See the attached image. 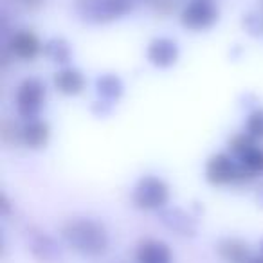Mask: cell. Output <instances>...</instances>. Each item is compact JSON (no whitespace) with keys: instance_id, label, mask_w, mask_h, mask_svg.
Instances as JSON below:
<instances>
[{"instance_id":"18","label":"cell","mask_w":263,"mask_h":263,"mask_svg":"<svg viewBox=\"0 0 263 263\" xmlns=\"http://www.w3.org/2000/svg\"><path fill=\"white\" fill-rule=\"evenodd\" d=\"M240 166L245 170V172L251 173L254 179L258 175H261V173H263V148L256 144V146L251 148L247 154L241 155V157H240Z\"/></svg>"},{"instance_id":"17","label":"cell","mask_w":263,"mask_h":263,"mask_svg":"<svg viewBox=\"0 0 263 263\" xmlns=\"http://www.w3.org/2000/svg\"><path fill=\"white\" fill-rule=\"evenodd\" d=\"M0 141L4 146H16L22 143V126L16 124V121L4 117L0 121Z\"/></svg>"},{"instance_id":"7","label":"cell","mask_w":263,"mask_h":263,"mask_svg":"<svg viewBox=\"0 0 263 263\" xmlns=\"http://www.w3.org/2000/svg\"><path fill=\"white\" fill-rule=\"evenodd\" d=\"M180 49L179 44L172 38H154L146 49V58L157 69H168L179 62Z\"/></svg>"},{"instance_id":"27","label":"cell","mask_w":263,"mask_h":263,"mask_svg":"<svg viewBox=\"0 0 263 263\" xmlns=\"http://www.w3.org/2000/svg\"><path fill=\"white\" fill-rule=\"evenodd\" d=\"M134 2H136V0H134Z\"/></svg>"},{"instance_id":"2","label":"cell","mask_w":263,"mask_h":263,"mask_svg":"<svg viewBox=\"0 0 263 263\" xmlns=\"http://www.w3.org/2000/svg\"><path fill=\"white\" fill-rule=\"evenodd\" d=\"M74 8L83 22L108 24L128 15L134 0H76Z\"/></svg>"},{"instance_id":"9","label":"cell","mask_w":263,"mask_h":263,"mask_svg":"<svg viewBox=\"0 0 263 263\" xmlns=\"http://www.w3.org/2000/svg\"><path fill=\"white\" fill-rule=\"evenodd\" d=\"M8 49L15 58L24 60V62H31V60H34L44 51V45H42L40 38L33 31L20 29L9 38Z\"/></svg>"},{"instance_id":"12","label":"cell","mask_w":263,"mask_h":263,"mask_svg":"<svg viewBox=\"0 0 263 263\" xmlns=\"http://www.w3.org/2000/svg\"><path fill=\"white\" fill-rule=\"evenodd\" d=\"M216 254L223 263H247L251 256V247L241 238H223L216 243Z\"/></svg>"},{"instance_id":"6","label":"cell","mask_w":263,"mask_h":263,"mask_svg":"<svg viewBox=\"0 0 263 263\" xmlns=\"http://www.w3.org/2000/svg\"><path fill=\"white\" fill-rule=\"evenodd\" d=\"M205 180L211 186H229L240 184L241 168L229 154H215L205 162Z\"/></svg>"},{"instance_id":"21","label":"cell","mask_w":263,"mask_h":263,"mask_svg":"<svg viewBox=\"0 0 263 263\" xmlns=\"http://www.w3.org/2000/svg\"><path fill=\"white\" fill-rule=\"evenodd\" d=\"M152 11L159 16H170L177 8H179V0H148Z\"/></svg>"},{"instance_id":"22","label":"cell","mask_w":263,"mask_h":263,"mask_svg":"<svg viewBox=\"0 0 263 263\" xmlns=\"http://www.w3.org/2000/svg\"><path fill=\"white\" fill-rule=\"evenodd\" d=\"M110 110H112V106H110V101H98L94 106H92V112L96 114V116H99V117H105V116H108L110 114Z\"/></svg>"},{"instance_id":"11","label":"cell","mask_w":263,"mask_h":263,"mask_svg":"<svg viewBox=\"0 0 263 263\" xmlns=\"http://www.w3.org/2000/svg\"><path fill=\"white\" fill-rule=\"evenodd\" d=\"M137 263H172V249L161 240L148 238L143 240L136 249Z\"/></svg>"},{"instance_id":"1","label":"cell","mask_w":263,"mask_h":263,"mask_svg":"<svg viewBox=\"0 0 263 263\" xmlns=\"http://www.w3.org/2000/svg\"><path fill=\"white\" fill-rule=\"evenodd\" d=\"M62 238L67 247L85 258H99L108 251L110 245L105 226L94 218H72L65 222Z\"/></svg>"},{"instance_id":"26","label":"cell","mask_w":263,"mask_h":263,"mask_svg":"<svg viewBox=\"0 0 263 263\" xmlns=\"http://www.w3.org/2000/svg\"><path fill=\"white\" fill-rule=\"evenodd\" d=\"M259 247H261V254H263V240H261V243H259Z\"/></svg>"},{"instance_id":"25","label":"cell","mask_w":263,"mask_h":263,"mask_svg":"<svg viewBox=\"0 0 263 263\" xmlns=\"http://www.w3.org/2000/svg\"><path fill=\"white\" fill-rule=\"evenodd\" d=\"M258 202H259V205H263V186L259 187V191H258Z\"/></svg>"},{"instance_id":"4","label":"cell","mask_w":263,"mask_h":263,"mask_svg":"<svg viewBox=\"0 0 263 263\" xmlns=\"http://www.w3.org/2000/svg\"><path fill=\"white\" fill-rule=\"evenodd\" d=\"M16 112L22 119H36L45 103V85L38 78H26L16 90Z\"/></svg>"},{"instance_id":"5","label":"cell","mask_w":263,"mask_h":263,"mask_svg":"<svg viewBox=\"0 0 263 263\" xmlns=\"http://www.w3.org/2000/svg\"><path fill=\"white\" fill-rule=\"evenodd\" d=\"M218 18L220 11L211 0H191L180 11V24L195 33L211 29Z\"/></svg>"},{"instance_id":"20","label":"cell","mask_w":263,"mask_h":263,"mask_svg":"<svg viewBox=\"0 0 263 263\" xmlns=\"http://www.w3.org/2000/svg\"><path fill=\"white\" fill-rule=\"evenodd\" d=\"M245 132L256 141H263V108H256L245 121Z\"/></svg>"},{"instance_id":"10","label":"cell","mask_w":263,"mask_h":263,"mask_svg":"<svg viewBox=\"0 0 263 263\" xmlns=\"http://www.w3.org/2000/svg\"><path fill=\"white\" fill-rule=\"evenodd\" d=\"M27 245L33 256L40 261H54L62 256V249L54 241V238L49 236L45 231L27 229Z\"/></svg>"},{"instance_id":"8","label":"cell","mask_w":263,"mask_h":263,"mask_svg":"<svg viewBox=\"0 0 263 263\" xmlns=\"http://www.w3.org/2000/svg\"><path fill=\"white\" fill-rule=\"evenodd\" d=\"M159 220H161V223L166 229L179 234V236L191 238L197 234V229H198L197 218L180 208H168V205H166L164 209L159 211Z\"/></svg>"},{"instance_id":"13","label":"cell","mask_w":263,"mask_h":263,"mask_svg":"<svg viewBox=\"0 0 263 263\" xmlns=\"http://www.w3.org/2000/svg\"><path fill=\"white\" fill-rule=\"evenodd\" d=\"M51 137V128L44 119L26 121L22 126V144L29 150H42L47 146Z\"/></svg>"},{"instance_id":"14","label":"cell","mask_w":263,"mask_h":263,"mask_svg":"<svg viewBox=\"0 0 263 263\" xmlns=\"http://www.w3.org/2000/svg\"><path fill=\"white\" fill-rule=\"evenodd\" d=\"M54 88L63 96H78L83 92L85 88V76L81 70L74 69V67H65V69L58 70L52 78Z\"/></svg>"},{"instance_id":"16","label":"cell","mask_w":263,"mask_h":263,"mask_svg":"<svg viewBox=\"0 0 263 263\" xmlns=\"http://www.w3.org/2000/svg\"><path fill=\"white\" fill-rule=\"evenodd\" d=\"M44 54L51 62L65 65L72 58V49H70L69 42L63 40V38H51L44 44Z\"/></svg>"},{"instance_id":"19","label":"cell","mask_w":263,"mask_h":263,"mask_svg":"<svg viewBox=\"0 0 263 263\" xmlns=\"http://www.w3.org/2000/svg\"><path fill=\"white\" fill-rule=\"evenodd\" d=\"M256 143H258V141H256L254 137L249 136L247 132H240V134H234V136L229 137V141H227V148H229V152L234 155V157L240 159L241 155L247 154L251 148H254Z\"/></svg>"},{"instance_id":"15","label":"cell","mask_w":263,"mask_h":263,"mask_svg":"<svg viewBox=\"0 0 263 263\" xmlns=\"http://www.w3.org/2000/svg\"><path fill=\"white\" fill-rule=\"evenodd\" d=\"M96 92L101 99L105 101H117V99L123 96L124 92V85L121 81L119 76L116 74H103V76L98 78L96 81Z\"/></svg>"},{"instance_id":"24","label":"cell","mask_w":263,"mask_h":263,"mask_svg":"<svg viewBox=\"0 0 263 263\" xmlns=\"http://www.w3.org/2000/svg\"><path fill=\"white\" fill-rule=\"evenodd\" d=\"M247 263H263V256H256V258H251Z\"/></svg>"},{"instance_id":"3","label":"cell","mask_w":263,"mask_h":263,"mask_svg":"<svg viewBox=\"0 0 263 263\" xmlns=\"http://www.w3.org/2000/svg\"><path fill=\"white\" fill-rule=\"evenodd\" d=\"M132 202L143 211H161L170 202V186L155 175H144L132 191Z\"/></svg>"},{"instance_id":"23","label":"cell","mask_w":263,"mask_h":263,"mask_svg":"<svg viewBox=\"0 0 263 263\" xmlns=\"http://www.w3.org/2000/svg\"><path fill=\"white\" fill-rule=\"evenodd\" d=\"M44 2L45 0H20V4L26 9H29V11H38L44 6Z\"/></svg>"}]
</instances>
